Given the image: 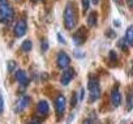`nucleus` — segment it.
<instances>
[{"label":"nucleus","mask_w":133,"mask_h":124,"mask_svg":"<svg viewBox=\"0 0 133 124\" xmlns=\"http://www.w3.org/2000/svg\"><path fill=\"white\" fill-rule=\"evenodd\" d=\"M77 20H78V15H77V9L75 3L68 2L64 9V25L68 30H72L76 25H77Z\"/></svg>","instance_id":"obj_1"},{"label":"nucleus","mask_w":133,"mask_h":124,"mask_svg":"<svg viewBox=\"0 0 133 124\" xmlns=\"http://www.w3.org/2000/svg\"><path fill=\"white\" fill-rule=\"evenodd\" d=\"M15 12L8 0H0V22L8 24L13 20Z\"/></svg>","instance_id":"obj_2"},{"label":"nucleus","mask_w":133,"mask_h":124,"mask_svg":"<svg viewBox=\"0 0 133 124\" xmlns=\"http://www.w3.org/2000/svg\"><path fill=\"white\" fill-rule=\"evenodd\" d=\"M88 88L90 90V103L95 102L99 97H101V85H99V80L98 77L90 76L89 77V82H88Z\"/></svg>","instance_id":"obj_3"},{"label":"nucleus","mask_w":133,"mask_h":124,"mask_svg":"<svg viewBox=\"0 0 133 124\" xmlns=\"http://www.w3.org/2000/svg\"><path fill=\"white\" fill-rule=\"evenodd\" d=\"M88 39V29L85 26H81L77 31H75V34L72 35V41L76 46H81L86 42Z\"/></svg>","instance_id":"obj_4"},{"label":"nucleus","mask_w":133,"mask_h":124,"mask_svg":"<svg viewBox=\"0 0 133 124\" xmlns=\"http://www.w3.org/2000/svg\"><path fill=\"white\" fill-rule=\"evenodd\" d=\"M65 107H66L65 97L63 94H57V97L55 98V111H56L57 119H61V116L65 112Z\"/></svg>","instance_id":"obj_5"},{"label":"nucleus","mask_w":133,"mask_h":124,"mask_svg":"<svg viewBox=\"0 0 133 124\" xmlns=\"http://www.w3.org/2000/svg\"><path fill=\"white\" fill-rule=\"evenodd\" d=\"M76 76V71L73 68H65L64 72L61 73V77H60V84L63 86H66V85H69L71 81L75 79Z\"/></svg>","instance_id":"obj_6"},{"label":"nucleus","mask_w":133,"mask_h":124,"mask_svg":"<svg viewBox=\"0 0 133 124\" xmlns=\"http://www.w3.org/2000/svg\"><path fill=\"white\" fill-rule=\"evenodd\" d=\"M71 64V57L66 52H59L57 56H56V66L60 68V69H65L68 68Z\"/></svg>","instance_id":"obj_7"},{"label":"nucleus","mask_w":133,"mask_h":124,"mask_svg":"<svg viewBox=\"0 0 133 124\" xmlns=\"http://www.w3.org/2000/svg\"><path fill=\"white\" fill-rule=\"evenodd\" d=\"M30 105V97L29 95H22L21 98H18V101L15 105V112L16 114H21L24 112Z\"/></svg>","instance_id":"obj_8"},{"label":"nucleus","mask_w":133,"mask_h":124,"mask_svg":"<svg viewBox=\"0 0 133 124\" xmlns=\"http://www.w3.org/2000/svg\"><path fill=\"white\" fill-rule=\"evenodd\" d=\"M26 31H28V24H26V21H25L24 18H22V20H18V21L16 22L15 28H13L15 37L21 38V37H24V35L26 34Z\"/></svg>","instance_id":"obj_9"},{"label":"nucleus","mask_w":133,"mask_h":124,"mask_svg":"<svg viewBox=\"0 0 133 124\" xmlns=\"http://www.w3.org/2000/svg\"><path fill=\"white\" fill-rule=\"evenodd\" d=\"M110 102H111L112 107H119L121 105V94H120L119 86L112 89V92L110 94Z\"/></svg>","instance_id":"obj_10"},{"label":"nucleus","mask_w":133,"mask_h":124,"mask_svg":"<svg viewBox=\"0 0 133 124\" xmlns=\"http://www.w3.org/2000/svg\"><path fill=\"white\" fill-rule=\"evenodd\" d=\"M35 112H37L38 116H46V115H48V112H50V105H48V102L46 99L39 101L38 105H37Z\"/></svg>","instance_id":"obj_11"},{"label":"nucleus","mask_w":133,"mask_h":124,"mask_svg":"<svg viewBox=\"0 0 133 124\" xmlns=\"http://www.w3.org/2000/svg\"><path fill=\"white\" fill-rule=\"evenodd\" d=\"M15 79H16V81H17L20 85H22V86H28L29 82H30V80H29V77H28V73H26L25 71H22V69H17V71H16Z\"/></svg>","instance_id":"obj_12"},{"label":"nucleus","mask_w":133,"mask_h":124,"mask_svg":"<svg viewBox=\"0 0 133 124\" xmlns=\"http://www.w3.org/2000/svg\"><path fill=\"white\" fill-rule=\"evenodd\" d=\"M124 39H125V42H127L128 46H132L133 44V28H132V25L128 26V29L125 31V35H124Z\"/></svg>","instance_id":"obj_13"},{"label":"nucleus","mask_w":133,"mask_h":124,"mask_svg":"<svg viewBox=\"0 0 133 124\" xmlns=\"http://www.w3.org/2000/svg\"><path fill=\"white\" fill-rule=\"evenodd\" d=\"M98 21V13L97 12H91L89 16H88V25L90 26V28H93V26H97V22Z\"/></svg>","instance_id":"obj_14"},{"label":"nucleus","mask_w":133,"mask_h":124,"mask_svg":"<svg viewBox=\"0 0 133 124\" xmlns=\"http://www.w3.org/2000/svg\"><path fill=\"white\" fill-rule=\"evenodd\" d=\"M31 48H33V42H31L30 39H26L25 42H22L21 50H22L24 52H29V51H31Z\"/></svg>","instance_id":"obj_15"},{"label":"nucleus","mask_w":133,"mask_h":124,"mask_svg":"<svg viewBox=\"0 0 133 124\" xmlns=\"http://www.w3.org/2000/svg\"><path fill=\"white\" fill-rule=\"evenodd\" d=\"M108 60H110L111 66H115V64L117 63V54H116V51H114V50L110 51V54H108Z\"/></svg>","instance_id":"obj_16"},{"label":"nucleus","mask_w":133,"mask_h":124,"mask_svg":"<svg viewBox=\"0 0 133 124\" xmlns=\"http://www.w3.org/2000/svg\"><path fill=\"white\" fill-rule=\"evenodd\" d=\"M117 46H119L124 52H128V44H127V42H125V39H124V38H121V39L117 42Z\"/></svg>","instance_id":"obj_17"},{"label":"nucleus","mask_w":133,"mask_h":124,"mask_svg":"<svg viewBox=\"0 0 133 124\" xmlns=\"http://www.w3.org/2000/svg\"><path fill=\"white\" fill-rule=\"evenodd\" d=\"M132 105H133V101H132V93L129 92L127 94V110L130 111L132 110Z\"/></svg>","instance_id":"obj_18"},{"label":"nucleus","mask_w":133,"mask_h":124,"mask_svg":"<svg viewBox=\"0 0 133 124\" xmlns=\"http://www.w3.org/2000/svg\"><path fill=\"white\" fill-rule=\"evenodd\" d=\"M81 4H82V12L86 13L90 7V0H81Z\"/></svg>","instance_id":"obj_19"},{"label":"nucleus","mask_w":133,"mask_h":124,"mask_svg":"<svg viewBox=\"0 0 133 124\" xmlns=\"http://www.w3.org/2000/svg\"><path fill=\"white\" fill-rule=\"evenodd\" d=\"M15 68H16V63H15V61H13V60L8 61V63H7V69H8V72L12 73V72L15 71Z\"/></svg>","instance_id":"obj_20"},{"label":"nucleus","mask_w":133,"mask_h":124,"mask_svg":"<svg viewBox=\"0 0 133 124\" xmlns=\"http://www.w3.org/2000/svg\"><path fill=\"white\" fill-rule=\"evenodd\" d=\"M77 101H78L77 93H73V95H72V98H71V106H72V108L77 106Z\"/></svg>","instance_id":"obj_21"},{"label":"nucleus","mask_w":133,"mask_h":124,"mask_svg":"<svg viewBox=\"0 0 133 124\" xmlns=\"http://www.w3.org/2000/svg\"><path fill=\"white\" fill-rule=\"evenodd\" d=\"M106 37H107V38H111V39H114V38L116 37V31H114L112 29H108V30L106 31Z\"/></svg>","instance_id":"obj_22"},{"label":"nucleus","mask_w":133,"mask_h":124,"mask_svg":"<svg viewBox=\"0 0 133 124\" xmlns=\"http://www.w3.org/2000/svg\"><path fill=\"white\" fill-rule=\"evenodd\" d=\"M4 112V98H3V94L0 93V115Z\"/></svg>","instance_id":"obj_23"},{"label":"nucleus","mask_w":133,"mask_h":124,"mask_svg":"<svg viewBox=\"0 0 133 124\" xmlns=\"http://www.w3.org/2000/svg\"><path fill=\"white\" fill-rule=\"evenodd\" d=\"M41 48H42V51H47L48 50V42H47V39H43L41 42Z\"/></svg>","instance_id":"obj_24"},{"label":"nucleus","mask_w":133,"mask_h":124,"mask_svg":"<svg viewBox=\"0 0 133 124\" xmlns=\"http://www.w3.org/2000/svg\"><path fill=\"white\" fill-rule=\"evenodd\" d=\"M29 124H42V121H41L38 118H33V119L29 121Z\"/></svg>","instance_id":"obj_25"},{"label":"nucleus","mask_w":133,"mask_h":124,"mask_svg":"<svg viewBox=\"0 0 133 124\" xmlns=\"http://www.w3.org/2000/svg\"><path fill=\"white\" fill-rule=\"evenodd\" d=\"M75 56H76V57H78V59H81V57H84V56H85V54H84V52H81V51H75Z\"/></svg>","instance_id":"obj_26"},{"label":"nucleus","mask_w":133,"mask_h":124,"mask_svg":"<svg viewBox=\"0 0 133 124\" xmlns=\"http://www.w3.org/2000/svg\"><path fill=\"white\" fill-rule=\"evenodd\" d=\"M57 39H59V42L60 43H63V44H65L66 42H65V38L64 37H61V34H57Z\"/></svg>","instance_id":"obj_27"},{"label":"nucleus","mask_w":133,"mask_h":124,"mask_svg":"<svg viewBox=\"0 0 133 124\" xmlns=\"http://www.w3.org/2000/svg\"><path fill=\"white\" fill-rule=\"evenodd\" d=\"M84 97H85V89H84V88H81V90H80V101H82V99H84Z\"/></svg>","instance_id":"obj_28"},{"label":"nucleus","mask_w":133,"mask_h":124,"mask_svg":"<svg viewBox=\"0 0 133 124\" xmlns=\"http://www.w3.org/2000/svg\"><path fill=\"white\" fill-rule=\"evenodd\" d=\"M127 4H128L129 9L132 11V9H133V0H127Z\"/></svg>","instance_id":"obj_29"},{"label":"nucleus","mask_w":133,"mask_h":124,"mask_svg":"<svg viewBox=\"0 0 133 124\" xmlns=\"http://www.w3.org/2000/svg\"><path fill=\"white\" fill-rule=\"evenodd\" d=\"M81 124H93V121H91V119H85Z\"/></svg>","instance_id":"obj_30"},{"label":"nucleus","mask_w":133,"mask_h":124,"mask_svg":"<svg viewBox=\"0 0 133 124\" xmlns=\"http://www.w3.org/2000/svg\"><path fill=\"white\" fill-rule=\"evenodd\" d=\"M114 25H115L116 28H119V26H120V22H119V20H115V21H114Z\"/></svg>","instance_id":"obj_31"},{"label":"nucleus","mask_w":133,"mask_h":124,"mask_svg":"<svg viewBox=\"0 0 133 124\" xmlns=\"http://www.w3.org/2000/svg\"><path fill=\"white\" fill-rule=\"evenodd\" d=\"M114 2H115L117 5H121V4H123V0H114Z\"/></svg>","instance_id":"obj_32"},{"label":"nucleus","mask_w":133,"mask_h":124,"mask_svg":"<svg viewBox=\"0 0 133 124\" xmlns=\"http://www.w3.org/2000/svg\"><path fill=\"white\" fill-rule=\"evenodd\" d=\"M90 2H91V3L94 4V5H97V4L99 3V0H90Z\"/></svg>","instance_id":"obj_33"},{"label":"nucleus","mask_w":133,"mask_h":124,"mask_svg":"<svg viewBox=\"0 0 133 124\" xmlns=\"http://www.w3.org/2000/svg\"><path fill=\"white\" fill-rule=\"evenodd\" d=\"M33 2H34V3H38V2H41V0H33Z\"/></svg>","instance_id":"obj_34"},{"label":"nucleus","mask_w":133,"mask_h":124,"mask_svg":"<svg viewBox=\"0 0 133 124\" xmlns=\"http://www.w3.org/2000/svg\"><path fill=\"white\" fill-rule=\"evenodd\" d=\"M18 2H20V0H18Z\"/></svg>","instance_id":"obj_35"}]
</instances>
